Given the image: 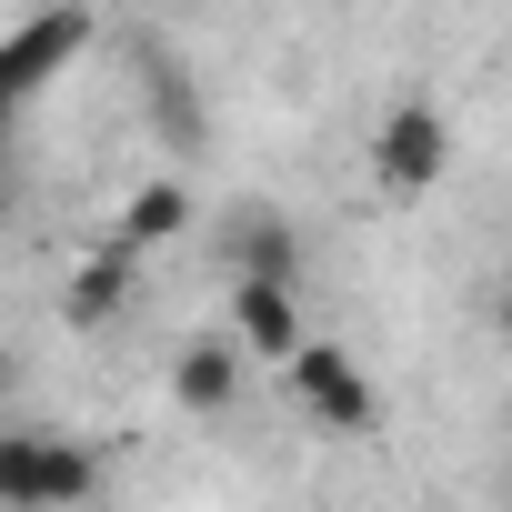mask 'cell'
Masks as SVG:
<instances>
[{
  "mask_svg": "<svg viewBox=\"0 0 512 512\" xmlns=\"http://www.w3.org/2000/svg\"><path fill=\"white\" fill-rule=\"evenodd\" d=\"M442 181H452V111L422 101V91H402V101L382 111V131H372V191H382L392 211H412V201H432Z\"/></svg>",
  "mask_w": 512,
  "mask_h": 512,
  "instance_id": "1",
  "label": "cell"
},
{
  "mask_svg": "<svg viewBox=\"0 0 512 512\" xmlns=\"http://www.w3.org/2000/svg\"><path fill=\"white\" fill-rule=\"evenodd\" d=\"M81 51H91V11H81V0H51V11H31V21L0 31V131H11Z\"/></svg>",
  "mask_w": 512,
  "mask_h": 512,
  "instance_id": "2",
  "label": "cell"
},
{
  "mask_svg": "<svg viewBox=\"0 0 512 512\" xmlns=\"http://www.w3.org/2000/svg\"><path fill=\"white\" fill-rule=\"evenodd\" d=\"M101 492V452L71 432H0V502L11 512H71Z\"/></svg>",
  "mask_w": 512,
  "mask_h": 512,
  "instance_id": "3",
  "label": "cell"
},
{
  "mask_svg": "<svg viewBox=\"0 0 512 512\" xmlns=\"http://www.w3.org/2000/svg\"><path fill=\"white\" fill-rule=\"evenodd\" d=\"M282 372H292V392L312 402V422H322L332 442H362V432H382V392H372V372H362L342 342H322V332H312V342H302Z\"/></svg>",
  "mask_w": 512,
  "mask_h": 512,
  "instance_id": "4",
  "label": "cell"
},
{
  "mask_svg": "<svg viewBox=\"0 0 512 512\" xmlns=\"http://www.w3.org/2000/svg\"><path fill=\"white\" fill-rule=\"evenodd\" d=\"M231 342H241L251 362H292V352L312 342V322H302V282L241 272V282H231Z\"/></svg>",
  "mask_w": 512,
  "mask_h": 512,
  "instance_id": "5",
  "label": "cell"
},
{
  "mask_svg": "<svg viewBox=\"0 0 512 512\" xmlns=\"http://www.w3.org/2000/svg\"><path fill=\"white\" fill-rule=\"evenodd\" d=\"M211 251H221V272H231V282H241V272H262V282H302V231H292L272 201H241V211H221Z\"/></svg>",
  "mask_w": 512,
  "mask_h": 512,
  "instance_id": "6",
  "label": "cell"
},
{
  "mask_svg": "<svg viewBox=\"0 0 512 512\" xmlns=\"http://www.w3.org/2000/svg\"><path fill=\"white\" fill-rule=\"evenodd\" d=\"M131 61H141V101H151V131L191 161V151H211V111H201V81L161 51V41H131Z\"/></svg>",
  "mask_w": 512,
  "mask_h": 512,
  "instance_id": "7",
  "label": "cell"
},
{
  "mask_svg": "<svg viewBox=\"0 0 512 512\" xmlns=\"http://www.w3.org/2000/svg\"><path fill=\"white\" fill-rule=\"evenodd\" d=\"M241 362H251L241 342H211V332H201V342H181V362H171V402H181V412H201V422H211V412H231V402H241Z\"/></svg>",
  "mask_w": 512,
  "mask_h": 512,
  "instance_id": "8",
  "label": "cell"
},
{
  "mask_svg": "<svg viewBox=\"0 0 512 512\" xmlns=\"http://www.w3.org/2000/svg\"><path fill=\"white\" fill-rule=\"evenodd\" d=\"M131 282H141V251H131L121 231H111V241L91 251V262L71 272V322H81V332H101V322H111V312L131 302Z\"/></svg>",
  "mask_w": 512,
  "mask_h": 512,
  "instance_id": "9",
  "label": "cell"
},
{
  "mask_svg": "<svg viewBox=\"0 0 512 512\" xmlns=\"http://www.w3.org/2000/svg\"><path fill=\"white\" fill-rule=\"evenodd\" d=\"M131 251H161V241H181L191 231V181H141L131 201H121V221H111Z\"/></svg>",
  "mask_w": 512,
  "mask_h": 512,
  "instance_id": "10",
  "label": "cell"
},
{
  "mask_svg": "<svg viewBox=\"0 0 512 512\" xmlns=\"http://www.w3.org/2000/svg\"><path fill=\"white\" fill-rule=\"evenodd\" d=\"M492 332H502V342H512V282H502V292H492Z\"/></svg>",
  "mask_w": 512,
  "mask_h": 512,
  "instance_id": "11",
  "label": "cell"
},
{
  "mask_svg": "<svg viewBox=\"0 0 512 512\" xmlns=\"http://www.w3.org/2000/svg\"><path fill=\"white\" fill-rule=\"evenodd\" d=\"M0 392H11V342H0Z\"/></svg>",
  "mask_w": 512,
  "mask_h": 512,
  "instance_id": "12",
  "label": "cell"
},
{
  "mask_svg": "<svg viewBox=\"0 0 512 512\" xmlns=\"http://www.w3.org/2000/svg\"><path fill=\"white\" fill-rule=\"evenodd\" d=\"M0 231H11V181H0Z\"/></svg>",
  "mask_w": 512,
  "mask_h": 512,
  "instance_id": "13",
  "label": "cell"
}]
</instances>
